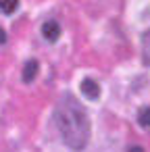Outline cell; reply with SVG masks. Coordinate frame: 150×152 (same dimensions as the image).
<instances>
[{
	"mask_svg": "<svg viewBox=\"0 0 150 152\" xmlns=\"http://www.w3.org/2000/svg\"><path fill=\"white\" fill-rule=\"evenodd\" d=\"M54 119H56L59 133L69 148H73V150L86 148V144L90 140V119H88V113L81 106V102H77L71 94H65L56 102Z\"/></svg>",
	"mask_w": 150,
	"mask_h": 152,
	"instance_id": "1",
	"label": "cell"
},
{
	"mask_svg": "<svg viewBox=\"0 0 150 152\" xmlns=\"http://www.w3.org/2000/svg\"><path fill=\"white\" fill-rule=\"evenodd\" d=\"M79 90H81V92H83V96H86V98H90V100H98V98H100V86H98L92 77L81 79Z\"/></svg>",
	"mask_w": 150,
	"mask_h": 152,
	"instance_id": "2",
	"label": "cell"
},
{
	"mask_svg": "<svg viewBox=\"0 0 150 152\" xmlns=\"http://www.w3.org/2000/svg\"><path fill=\"white\" fill-rule=\"evenodd\" d=\"M38 71H40V63H38L36 58H29V61L23 65V71H21V79H23V83H31V81L36 79Z\"/></svg>",
	"mask_w": 150,
	"mask_h": 152,
	"instance_id": "3",
	"label": "cell"
},
{
	"mask_svg": "<svg viewBox=\"0 0 150 152\" xmlns=\"http://www.w3.org/2000/svg\"><path fill=\"white\" fill-rule=\"evenodd\" d=\"M42 36H44V40H48V42H56V40L61 38V25H59L56 21H46V23L42 25Z\"/></svg>",
	"mask_w": 150,
	"mask_h": 152,
	"instance_id": "4",
	"label": "cell"
},
{
	"mask_svg": "<svg viewBox=\"0 0 150 152\" xmlns=\"http://www.w3.org/2000/svg\"><path fill=\"white\" fill-rule=\"evenodd\" d=\"M142 58H144V65L150 67V29L142 36Z\"/></svg>",
	"mask_w": 150,
	"mask_h": 152,
	"instance_id": "5",
	"label": "cell"
},
{
	"mask_svg": "<svg viewBox=\"0 0 150 152\" xmlns=\"http://www.w3.org/2000/svg\"><path fill=\"white\" fill-rule=\"evenodd\" d=\"M19 9V0H0V11L4 15H13Z\"/></svg>",
	"mask_w": 150,
	"mask_h": 152,
	"instance_id": "6",
	"label": "cell"
},
{
	"mask_svg": "<svg viewBox=\"0 0 150 152\" xmlns=\"http://www.w3.org/2000/svg\"><path fill=\"white\" fill-rule=\"evenodd\" d=\"M138 123L142 127H150V106H144L140 113H138Z\"/></svg>",
	"mask_w": 150,
	"mask_h": 152,
	"instance_id": "7",
	"label": "cell"
},
{
	"mask_svg": "<svg viewBox=\"0 0 150 152\" xmlns=\"http://www.w3.org/2000/svg\"><path fill=\"white\" fill-rule=\"evenodd\" d=\"M4 42H7V31H4L2 27H0V46H2Z\"/></svg>",
	"mask_w": 150,
	"mask_h": 152,
	"instance_id": "8",
	"label": "cell"
}]
</instances>
